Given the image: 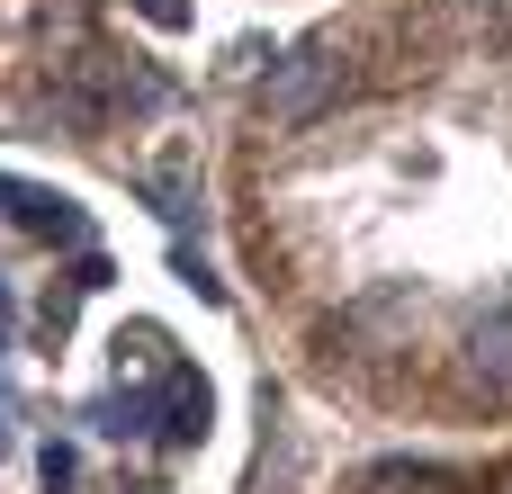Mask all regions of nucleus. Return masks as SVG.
Returning <instances> with one entry per match:
<instances>
[{
	"label": "nucleus",
	"instance_id": "1",
	"mask_svg": "<svg viewBox=\"0 0 512 494\" xmlns=\"http://www.w3.org/2000/svg\"><path fill=\"white\" fill-rule=\"evenodd\" d=\"M333 81H342V54H333V45H297V54L261 81V117H270V126H306V117L333 99Z\"/></svg>",
	"mask_w": 512,
	"mask_h": 494
},
{
	"label": "nucleus",
	"instance_id": "2",
	"mask_svg": "<svg viewBox=\"0 0 512 494\" xmlns=\"http://www.w3.org/2000/svg\"><path fill=\"white\" fill-rule=\"evenodd\" d=\"M468 369H477L486 387H504V396H512V315H486V324L468 333Z\"/></svg>",
	"mask_w": 512,
	"mask_h": 494
},
{
	"label": "nucleus",
	"instance_id": "3",
	"mask_svg": "<svg viewBox=\"0 0 512 494\" xmlns=\"http://www.w3.org/2000/svg\"><path fill=\"white\" fill-rule=\"evenodd\" d=\"M0 207H9L18 225H36V234H72V207H63L54 189H27V180H0Z\"/></svg>",
	"mask_w": 512,
	"mask_h": 494
},
{
	"label": "nucleus",
	"instance_id": "4",
	"mask_svg": "<svg viewBox=\"0 0 512 494\" xmlns=\"http://www.w3.org/2000/svg\"><path fill=\"white\" fill-rule=\"evenodd\" d=\"M135 9H144L153 27H180V18H189V0H135Z\"/></svg>",
	"mask_w": 512,
	"mask_h": 494
},
{
	"label": "nucleus",
	"instance_id": "5",
	"mask_svg": "<svg viewBox=\"0 0 512 494\" xmlns=\"http://www.w3.org/2000/svg\"><path fill=\"white\" fill-rule=\"evenodd\" d=\"M0 414H9V396H0Z\"/></svg>",
	"mask_w": 512,
	"mask_h": 494
}]
</instances>
